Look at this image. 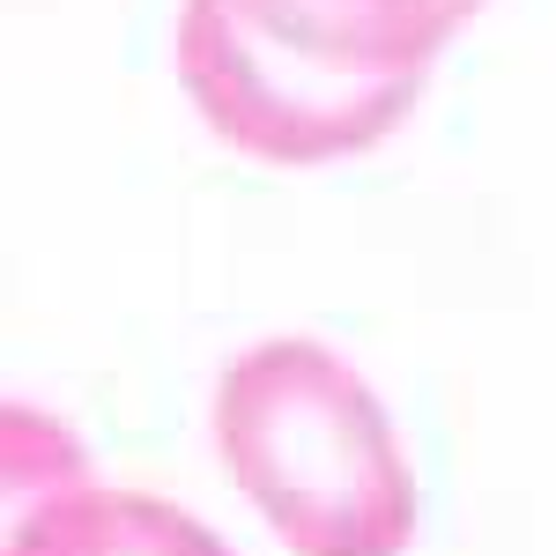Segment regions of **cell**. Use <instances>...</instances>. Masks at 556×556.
<instances>
[{"label": "cell", "instance_id": "2", "mask_svg": "<svg viewBox=\"0 0 556 556\" xmlns=\"http://www.w3.org/2000/svg\"><path fill=\"white\" fill-rule=\"evenodd\" d=\"M178 83L208 134L260 164H342L379 149L424 97V75L349 67L245 0L178 8Z\"/></svg>", "mask_w": 556, "mask_h": 556}, {"label": "cell", "instance_id": "3", "mask_svg": "<svg viewBox=\"0 0 556 556\" xmlns=\"http://www.w3.org/2000/svg\"><path fill=\"white\" fill-rule=\"evenodd\" d=\"M0 556H230V542L172 497L112 490V482H67V490H45L8 527Z\"/></svg>", "mask_w": 556, "mask_h": 556}, {"label": "cell", "instance_id": "4", "mask_svg": "<svg viewBox=\"0 0 556 556\" xmlns=\"http://www.w3.org/2000/svg\"><path fill=\"white\" fill-rule=\"evenodd\" d=\"M304 45L379 75H430V60L475 23L482 0H245Z\"/></svg>", "mask_w": 556, "mask_h": 556}, {"label": "cell", "instance_id": "1", "mask_svg": "<svg viewBox=\"0 0 556 556\" xmlns=\"http://www.w3.org/2000/svg\"><path fill=\"white\" fill-rule=\"evenodd\" d=\"M215 453L290 556H408L416 542V468L386 401L312 334L223 364Z\"/></svg>", "mask_w": 556, "mask_h": 556}]
</instances>
